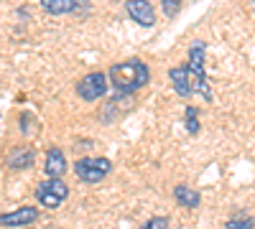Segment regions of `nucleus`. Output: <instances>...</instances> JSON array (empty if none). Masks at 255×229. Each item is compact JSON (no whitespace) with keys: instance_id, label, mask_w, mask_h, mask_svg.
<instances>
[{"instance_id":"obj_7","label":"nucleus","mask_w":255,"mask_h":229,"mask_svg":"<svg viewBox=\"0 0 255 229\" xmlns=\"http://www.w3.org/2000/svg\"><path fill=\"white\" fill-rule=\"evenodd\" d=\"M36 219H38V209H36V206H20V209L0 217V224H3L5 229H10V227H28Z\"/></svg>"},{"instance_id":"obj_12","label":"nucleus","mask_w":255,"mask_h":229,"mask_svg":"<svg viewBox=\"0 0 255 229\" xmlns=\"http://www.w3.org/2000/svg\"><path fill=\"white\" fill-rule=\"evenodd\" d=\"M186 133H191V135L199 133V110L197 107H186Z\"/></svg>"},{"instance_id":"obj_10","label":"nucleus","mask_w":255,"mask_h":229,"mask_svg":"<svg viewBox=\"0 0 255 229\" xmlns=\"http://www.w3.org/2000/svg\"><path fill=\"white\" fill-rule=\"evenodd\" d=\"M44 171H46V176H64V173H67V158H64V153L59 148H51L46 153Z\"/></svg>"},{"instance_id":"obj_4","label":"nucleus","mask_w":255,"mask_h":229,"mask_svg":"<svg viewBox=\"0 0 255 229\" xmlns=\"http://www.w3.org/2000/svg\"><path fill=\"white\" fill-rule=\"evenodd\" d=\"M110 171H113L110 158H79L74 163V173L82 183H100Z\"/></svg>"},{"instance_id":"obj_17","label":"nucleus","mask_w":255,"mask_h":229,"mask_svg":"<svg viewBox=\"0 0 255 229\" xmlns=\"http://www.w3.org/2000/svg\"><path fill=\"white\" fill-rule=\"evenodd\" d=\"M253 8H255V0H253Z\"/></svg>"},{"instance_id":"obj_3","label":"nucleus","mask_w":255,"mask_h":229,"mask_svg":"<svg viewBox=\"0 0 255 229\" xmlns=\"http://www.w3.org/2000/svg\"><path fill=\"white\" fill-rule=\"evenodd\" d=\"M69 196V186L61 181V176H49L46 181H41L36 186V201L46 209H56L61 201Z\"/></svg>"},{"instance_id":"obj_13","label":"nucleus","mask_w":255,"mask_h":229,"mask_svg":"<svg viewBox=\"0 0 255 229\" xmlns=\"http://www.w3.org/2000/svg\"><path fill=\"white\" fill-rule=\"evenodd\" d=\"M18 122H20V133H23L26 138L36 133V117H33L31 112H23V115L18 117Z\"/></svg>"},{"instance_id":"obj_14","label":"nucleus","mask_w":255,"mask_h":229,"mask_svg":"<svg viewBox=\"0 0 255 229\" xmlns=\"http://www.w3.org/2000/svg\"><path fill=\"white\" fill-rule=\"evenodd\" d=\"M225 227L227 229H250V227H255V219L253 217H232L225 222Z\"/></svg>"},{"instance_id":"obj_11","label":"nucleus","mask_w":255,"mask_h":229,"mask_svg":"<svg viewBox=\"0 0 255 229\" xmlns=\"http://www.w3.org/2000/svg\"><path fill=\"white\" fill-rule=\"evenodd\" d=\"M41 8L51 15H64V13H74L79 8V0H38Z\"/></svg>"},{"instance_id":"obj_6","label":"nucleus","mask_w":255,"mask_h":229,"mask_svg":"<svg viewBox=\"0 0 255 229\" xmlns=\"http://www.w3.org/2000/svg\"><path fill=\"white\" fill-rule=\"evenodd\" d=\"M125 10H128V15H130L135 23L143 26V28H151V26L156 23V10H153L151 0H128Z\"/></svg>"},{"instance_id":"obj_2","label":"nucleus","mask_w":255,"mask_h":229,"mask_svg":"<svg viewBox=\"0 0 255 229\" xmlns=\"http://www.w3.org/2000/svg\"><path fill=\"white\" fill-rule=\"evenodd\" d=\"M108 76H110V84L118 94H133L148 84L151 72H148V67L140 59H128V61H120V64L110 67Z\"/></svg>"},{"instance_id":"obj_8","label":"nucleus","mask_w":255,"mask_h":229,"mask_svg":"<svg viewBox=\"0 0 255 229\" xmlns=\"http://www.w3.org/2000/svg\"><path fill=\"white\" fill-rule=\"evenodd\" d=\"M33 160H36V153H33V148H28V145H20V148H15L10 155H8V168H13V171H26V168H31L33 165Z\"/></svg>"},{"instance_id":"obj_16","label":"nucleus","mask_w":255,"mask_h":229,"mask_svg":"<svg viewBox=\"0 0 255 229\" xmlns=\"http://www.w3.org/2000/svg\"><path fill=\"white\" fill-rule=\"evenodd\" d=\"M148 229H161V227H168V217H153V219H148L145 222Z\"/></svg>"},{"instance_id":"obj_1","label":"nucleus","mask_w":255,"mask_h":229,"mask_svg":"<svg viewBox=\"0 0 255 229\" xmlns=\"http://www.w3.org/2000/svg\"><path fill=\"white\" fill-rule=\"evenodd\" d=\"M204 41H194L189 49V64L181 67H171L168 69V79L174 84V92L179 97H191L199 94L207 102L212 99V89H209V79L204 74Z\"/></svg>"},{"instance_id":"obj_9","label":"nucleus","mask_w":255,"mask_h":229,"mask_svg":"<svg viewBox=\"0 0 255 229\" xmlns=\"http://www.w3.org/2000/svg\"><path fill=\"white\" fill-rule=\"evenodd\" d=\"M174 201L181 206V209H197L199 201H202V196H199V191L191 189V186L179 183V186H174Z\"/></svg>"},{"instance_id":"obj_5","label":"nucleus","mask_w":255,"mask_h":229,"mask_svg":"<svg viewBox=\"0 0 255 229\" xmlns=\"http://www.w3.org/2000/svg\"><path fill=\"white\" fill-rule=\"evenodd\" d=\"M108 81H110V76H105L102 72H92V74L82 76V79L77 81V94H79L84 102H95V99H100V97L108 94V87H110Z\"/></svg>"},{"instance_id":"obj_15","label":"nucleus","mask_w":255,"mask_h":229,"mask_svg":"<svg viewBox=\"0 0 255 229\" xmlns=\"http://www.w3.org/2000/svg\"><path fill=\"white\" fill-rule=\"evenodd\" d=\"M161 8L168 18H176L179 10H181V0H161Z\"/></svg>"}]
</instances>
